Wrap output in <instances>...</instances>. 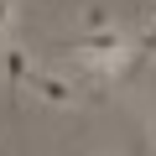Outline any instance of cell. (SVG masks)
I'll return each mask as SVG.
<instances>
[{
	"label": "cell",
	"mask_w": 156,
	"mask_h": 156,
	"mask_svg": "<svg viewBox=\"0 0 156 156\" xmlns=\"http://www.w3.org/2000/svg\"><path fill=\"white\" fill-rule=\"evenodd\" d=\"M42 104H52V109H73L78 99H83V83H78L73 73H31V83H26Z\"/></svg>",
	"instance_id": "obj_1"
},
{
	"label": "cell",
	"mask_w": 156,
	"mask_h": 156,
	"mask_svg": "<svg viewBox=\"0 0 156 156\" xmlns=\"http://www.w3.org/2000/svg\"><path fill=\"white\" fill-rule=\"evenodd\" d=\"M0 78L16 89V83H31V57H26V47L21 42H11L5 52H0Z\"/></svg>",
	"instance_id": "obj_2"
},
{
	"label": "cell",
	"mask_w": 156,
	"mask_h": 156,
	"mask_svg": "<svg viewBox=\"0 0 156 156\" xmlns=\"http://www.w3.org/2000/svg\"><path fill=\"white\" fill-rule=\"evenodd\" d=\"M78 26H83V37H94V31H109V26H115V11L104 5V0H89V5L78 11Z\"/></svg>",
	"instance_id": "obj_3"
},
{
	"label": "cell",
	"mask_w": 156,
	"mask_h": 156,
	"mask_svg": "<svg viewBox=\"0 0 156 156\" xmlns=\"http://www.w3.org/2000/svg\"><path fill=\"white\" fill-rule=\"evenodd\" d=\"M16 26V0H0V37Z\"/></svg>",
	"instance_id": "obj_4"
},
{
	"label": "cell",
	"mask_w": 156,
	"mask_h": 156,
	"mask_svg": "<svg viewBox=\"0 0 156 156\" xmlns=\"http://www.w3.org/2000/svg\"><path fill=\"white\" fill-rule=\"evenodd\" d=\"M146 135H151V146H156V109L146 115Z\"/></svg>",
	"instance_id": "obj_5"
},
{
	"label": "cell",
	"mask_w": 156,
	"mask_h": 156,
	"mask_svg": "<svg viewBox=\"0 0 156 156\" xmlns=\"http://www.w3.org/2000/svg\"><path fill=\"white\" fill-rule=\"evenodd\" d=\"M99 156H120V151H99Z\"/></svg>",
	"instance_id": "obj_6"
}]
</instances>
